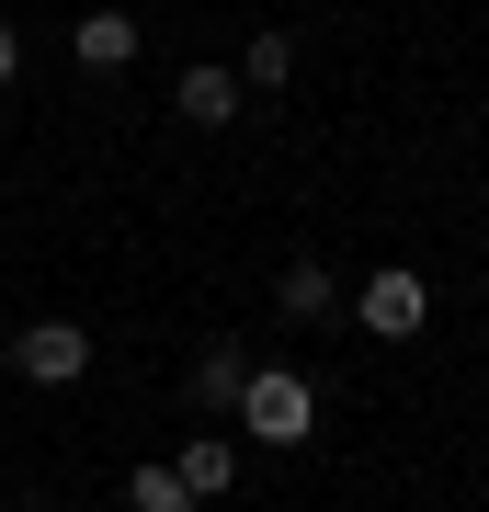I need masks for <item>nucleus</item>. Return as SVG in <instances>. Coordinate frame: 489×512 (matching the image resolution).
Returning a JSON list of instances; mask_svg holds the SVG:
<instances>
[{
    "label": "nucleus",
    "mask_w": 489,
    "mask_h": 512,
    "mask_svg": "<svg viewBox=\"0 0 489 512\" xmlns=\"http://www.w3.org/2000/svg\"><path fill=\"white\" fill-rule=\"evenodd\" d=\"M23 69V35H12V23H0V80H12Z\"/></svg>",
    "instance_id": "nucleus-11"
},
{
    "label": "nucleus",
    "mask_w": 489,
    "mask_h": 512,
    "mask_svg": "<svg viewBox=\"0 0 489 512\" xmlns=\"http://www.w3.org/2000/svg\"><path fill=\"white\" fill-rule=\"evenodd\" d=\"M69 57H80V69H137V12H126V0H103V12H80Z\"/></svg>",
    "instance_id": "nucleus-4"
},
{
    "label": "nucleus",
    "mask_w": 489,
    "mask_h": 512,
    "mask_svg": "<svg viewBox=\"0 0 489 512\" xmlns=\"http://www.w3.org/2000/svg\"><path fill=\"white\" fill-rule=\"evenodd\" d=\"M273 308L285 319H330L342 308V274H330V262H285V274H273Z\"/></svg>",
    "instance_id": "nucleus-7"
},
{
    "label": "nucleus",
    "mask_w": 489,
    "mask_h": 512,
    "mask_svg": "<svg viewBox=\"0 0 489 512\" xmlns=\"http://www.w3.org/2000/svg\"><path fill=\"white\" fill-rule=\"evenodd\" d=\"M12 376L23 387H80L91 376V330L80 319H23L12 330Z\"/></svg>",
    "instance_id": "nucleus-3"
},
{
    "label": "nucleus",
    "mask_w": 489,
    "mask_h": 512,
    "mask_svg": "<svg viewBox=\"0 0 489 512\" xmlns=\"http://www.w3.org/2000/svg\"><path fill=\"white\" fill-rule=\"evenodd\" d=\"M239 387H251V353H239V342H205L194 353V399L205 410H239Z\"/></svg>",
    "instance_id": "nucleus-8"
},
{
    "label": "nucleus",
    "mask_w": 489,
    "mask_h": 512,
    "mask_svg": "<svg viewBox=\"0 0 489 512\" xmlns=\"http://www.w3.org/2000/svg\"><path fill=\"white\" fill-rule=\"evenodd\" d=\"M308 421H319L308 365H251V387H239V433H251V444H308Z\"/></svg>",
    "instance_id": "nucleus-1"
},
{
    "label": "nucleus",
    "mask_w": 489,
    "mask_h": 512,
    "mask_svg": "<svg viewBox=\"0 0 489 512\" xmlns=\"http://www.w3.org/2000/svg\"><path fill=\"white\" fill-rule=\"evenodd\" d=\"M353 319L376 330V342H421V319H433V285H421L410 262H376V274L353 285Z\"/></svg>",
    "instance_id": "nucleus-2"
},
{
    "label": "nucleus",
    "mask_w": 489,
    "mask_h": 512,
    "mask_svg": "<svg viewBox=\"0 0 489 512\" xmlns=\"http://www.w3.org/2000/svg\"><path fill=\"white\" fill-rule=\"evenodd\" d=\"M171 103H182V126H228L251 92H239V69H217V57H205V69H182V80H171Z\"/></svg>",
    "instance_id": "nucleus-5"
},
{
    "label": "nucleus",
    "mask_w": 489,
    "mask_h": 512,
    "mask_svg": "<svg viewBox=\"0 0 489 512\" xmlns=\"http://www.w3.org/2000/svg\"><path fill=\"white\" fill-rule=\"evenodd\" d=\"M126 512H194V490L171 467H126Z\"/></svg>",
    "instance_id": "nucleus-10"
},
{
    "label": "nucleus",
    "mask_w": 489,
    "mask_h": 512,
    "mask_svg": "<svg viewBox=\"0 0 489 512\" xmlns=\"http://www.w3.org/2000/svg\"><path fill=\"white\" fill-rule=\"evenodd\" d=\"M171 478H182V490H194V501H228V490H239V444H228V433L182 444V456H171Z\"/></svg>",
    "instance_id": "nucleus-6"
},
{
    "label": "nucleus",
    "mask_w": 489,
    "mask_h": 512,
    "mask_svg": "<svg viewBox=\"0 0 489 512\" xmlns=\"http://www.w3.org/2000/svg\"><path fill=\"white\" fill-rule=\"evenodd\" d=\"M296 80V35H251V57H239V92H285Z\"/></svg>",
    "instance_id": "nucleus-9"
}]
</instances>
